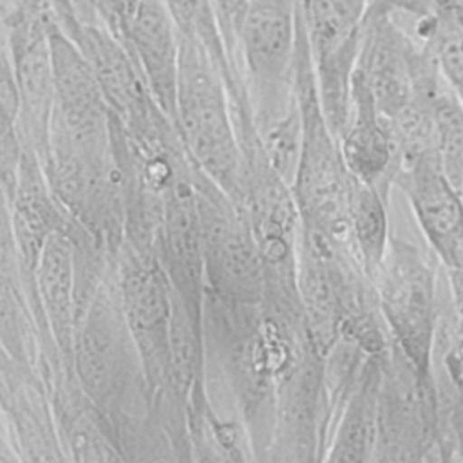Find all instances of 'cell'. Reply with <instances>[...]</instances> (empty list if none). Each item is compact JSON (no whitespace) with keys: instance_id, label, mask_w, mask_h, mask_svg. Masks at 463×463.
<instances>
[{"instance_id":"8992f818","label":"cell","mask_w":463,"mask_h":463,"mask_svg":"<svg viewBox=\"0 0 463 463\" xmlns=\"http://www.w3.org/2000/svg\"><path fill=\"white\" fill-rule=\"evenodd\" d=\"M195 181L203 224L204 271L215 289L242 300H257L262 291L264 262L250 224H242L224 204H217L201 172Z\"/></svg>"},{"instance_id":"7c38bea8","label":"cell","mask_w":463,"mask_h":463,"mask_svg":"<svg viewBox=\"0 0 463 463\" xmlns=\"http://www.w3.org/2000/svg\"><path fill=\"white\" fill-rule=\"evenodd\" d=\"M385 199L387 195L378 186L356 181L349 208L351 248L365 275L373 279H376L391 244Z\"/></svg>"},{"instance_id":"4fadbf2b","label":"cell","mask_w":463,"mask_h":463,"mask_svg":"<svg viewBox=\"0 0 463 463\" xmlns=\"http://www.w3.org/2000/svg\"><path fill=\"white\" fill-rule=\"evenodd\" d=\"M302 5L315 60L362 40L369 0H302Z\"/></svg>"},{"instance_id":"3957f363","label":"cell","mask_w":463,"mask_h":463,"mask_svg":"<svg viewBox=\"0 0 463 463\" xmlns=\"http://www.w3.org/2000/svg\"><path fill=\"white\" fill-rule=\"evenodd\" d=\"M382 313L418 376L432 383L430 364L438 326L436 268L429 255L402 239H391L376 275Z\"/></svg>"},{"instance_id":"30bf717a","label":"cell","mask_w":463,"mask_h":463,"mask_svg":"<svg viewBox=\"0 0 463 463\" xmlns=\"http://www.w3.org/2000/svg\"><path fill=\"white\" fill-rule=\"evenodd\" d=\"M123 295L128 313V324L154 367L161 369L168 340V288L166 275L148 257L132 259L123 275Z\"/></svg>"},{"instance_id":"5bb4252c","label":"cell","mask_w":463,"mask_h":463,"mask_svg":"<svg viewBox=\"0 0 463 463\" xmlns=\"http://www.w3.org/2000/svg\"><path fill=\"white\" fill-rule=\"evenodd\" d=\"M378 383L365 387L353 402L340 429L329 463H371L376 425Z\"/></svg>"},{"instance_id":"9a60e30c","label":"cell","mask_w":463,"mask_h":463,"mask_svg":"<svg viewBox=\"0 0 463 463\" xmlns=\"http://www.w3.org/2000/svg\"><path fill=\"white\" fill-rule=\"evenodd\" d=\"M427 49L432 52L443 80L463 101V27L439 14L438 31Z\"/></svg>"},{"instance_id":"9c48e42d","label":"cell","mask_w":463,"mask_h":463,"mask_svg":"<svg viewBox=\"0 0 463 463\" xmlns=\"http://www.w3.org/2000/svg\"><path fill=\"white\" fill-rule=\"evenodd\" d=\"M47 174L40 156L24 145L13 197V233L24 264L36 266L49 235L60 230V213L45 184Z\"/></svg>"},{"instance_id":"6da1fadb","label":"cell","mask_w":463,"mask_h":463,"mask_svg":"<svg viewBox=\"0 0 463 463\" xmlns=\"http://www.w3.org/2000/svg\"><path fill=\"white\" fill-rule=\"evenodd\" d=\"M174 127L188 159L226 195L244 199L246 152L233 127L224 72L213 43L181 27Z\"/></svg>"},{"instance_id":"2e32d148","label":"cell","mask_w":463,"mask_h":463,"mask_svg":"<svg viewBox=\"0 0 463 463\" xmlns=\"http://www.w3.org/2000/svg\"><path fill=\"white\" fill-rule=\"evenodd\" d=\"M110 5H112V14L116 18V24H118V31L125 34L132 16L136 14L137 11V5L141 0H109Z\"/></svg>"},{"instance_id":"52a82bcc","label":"cell","mask_w":463,"mask_h":463,"mask_svg":"<svg viewBox=\"0 0 463 463\" xmlns=\"http://www.w3.org/2000/svg\"><path fill=\"white\" fill-rule=\"evenodd\" d=\"M125 38L150 96L174 125L181 31L170 2L141 0Z\"/></svg>"},{"instance_id":"8fae6325","label":"cell","mask_w":463,"mask_h":463,"mask_svg":"<svg viewBox=\"0 0 463 463\" xmlns=\"http://www.w3.org/2000/svg\"><path fill=\"white\" fill-rule=\"evenodd\" d=\"M74 260L72 239L60 228L49 235L34 266L42 300L63 345L71 340Z\"/></svg>"},{"instance_id":"ba28073f","label":"cell","mask_w":463,"mask_h":463,"mask_svg":"<svg viewBox=\"0 0 463 463\" xmlns=\"http://www.w3.org/2000/svg\"><path fill=\"white\" fill-rule=\"evenodd\" d=\"M338 145L349 174L358 183L378 186L380 190L392 183L396 146L391 127L382 118L358 65L351 83L349 119Z\"/></svg>"},{"instance_id":"277c9868","label":"cell","mask_w":463,"mask_h":463,"mask_svg":"<svg viewBox=\"0 0 463 463\" xmlns=\"http://www.w3.org/2000/svg\"><path fill=\"white\" fill-rule=\"evenodd\" d=\"M392 183L409 199L434 257L445 266L456 304L463 311V195L443 174L432 152L398 165Z\"/></svg>"},{"instance_id":"5b68a950","label":"cell","mask_w":463,"mask_h":463,"mask_svg":"<svg viewBox=\"0 0 463 463\" xmlns=\"http://www.w3.org/2000/svg\"><path fill=\"white\" fill-rule=\"evenodd\" d=\"M427 52L429 49L414 42L391 13L365 16L356 65L387 123H392L411 105Z\"/></svg>"},{"instance_id":"7a4b0ae2","label":"cell","mask_w":463,"mask_h":463,"mask_svg":"<svg viewBox=\"0 0 463 463\" xmlns=\"http://www.w3.org/2000/svg\"><path fill=\"white\" fill-rule=\"evenodd\" d=\"M298 11L300 0H248L241 13L235 38L257 134L284 118L297 103Z\"/></svg>"}]
</instances>
